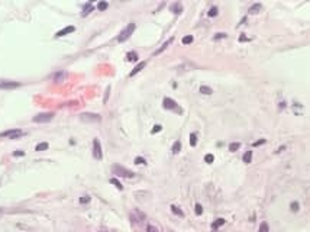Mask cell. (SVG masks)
I'll use <instances>...</instances> for the list:
<instances>
[{"label":"cell","mask_w":310,"mask_h":232,"mask_svg":"<svg viewBox=\"0 0 310 232\" xmlns=\"http://www.w3.org/2000/svg\"><path fill=\"white\" fill-rule=\"evenodd\" d=\"M93 10V5L92 3H86L84 5V7H83V13H81V16H87V15L90 13Z\"/></svg>","instance_id":"cell-14"},{"label":"cell","mask_w":310,"mask_h":232,"mask_svg":"<svg viewBox=\"0 0 310 232\" xmlns=\"http://www.w3.org/2000/svg\"><path fill=\"white\" fill-rule=\"evenodd\" d=\"M261 144H265V139H259L257 142H254V146H258V145H261Z\"/></svg>","instance_id":"cell-38"},{"label":"cell","mask_w":310,"mask_h":232,"mask_svg":"<svg viewBox=\"0 0 310 232\" xmlns=\"http://www.w3.org/2000/svg\"><path fill=\"white\" fill-rule=\"evenodd\" d=\"M15 157H22V155H25V153L23 151H16V153H13Z\"/></svg>","instance_id":"cell-39"},{"label":"cell","mask_w":310,"mask_h":232,"mask_svg":"<svg viewBox=\"0 0 310 232\" xmlns=\"http://www.w3.org/2000/svg\"><path fill=\"white\" fill-rule=\"evenodd\" d=\"M194 210H196V213H197V215H202V213H203V207H202V205H200V203H197V205L194 206Z\"/></svg>","instance_id":"cell-31"},{"label":"cell","mask_w":310,"mask_h":232,"mask_svg":"<svg viewBox=\"0 0 310 232\" xmlns=\"http://www.w3.org/2000/svg\"><path fill=\"white\" fill-rule=\"evenodd\" d=\"M223 38H226V33H216V35H215V41L216 39H223Z\"/></svg>","instance_id":"cell-33"},{"label":"cell","mask_w":310,"mask_h":232,"mask_svg":"<svg viewBox=\"0 0 310 232\" xmlns=\"http://www.w3.org/2000/svg\"><path fill=\"white\" fill-rule=\"evenodd\" d=\"M180 151H181V142H180V141H175V142H174V145H172V153L178 154Z\"/></svg>","instance_id":"cell-17"},{"label":"cell","mask_w":310,"mask_h":232,"mask_svg":"<svg viewBox=\"0 0 310 232\" xmlns=\"http://www.w3.org/2000/svg\"><path fill=\"white\" fill-rule=\"evenodd\" d=\"M200 93H202V94H212V93H213V90H212L210 87H207V86H202V87H200Z\"/></svg>","instance_id":"cell-20"},{"label":"cell","mask_w":310,"mask_h":232,"mask_svg":"<svg viewBox=\"0 0 310 232\" xmlns=\"http://www.w3.org/2000/svg\"><path fill=\"white\" fill-rule=\"evenodd\" d=\"M18 87H20V83H18V81L0 80V89H3V90H12V89H18Z\"/></svg>","instance_id":"cell-6"},{"label":"cell","mask_w":310,"mask_h":232,"mask_svg":"<svg viewBox=\"0 0 310 232\" xmlns=\"http://www.w3.org/2000/svg\"><path fill=\"white\" fill-rule=\"evenodd\" d=\"M0 212H2V209H0Z\"/></svg>","instance_id":"cell-42"},{"label":"cell","mask_w":310,"mask_h":232,"mask_svg":"<svg viewBox=\"0 0 310 232\" xmlns=\"http://www.w3.org/2000/svg\"><path fill=\"white\" fill-rule=\"evenodd\" d=\"M100 232H106V231H100Z\"/></svg>","instance_id":"cell-41"},{"label":"cell","mask_w":310,"mask_h":232,"mask_svg":"<svg viewBox=\"0 0 310 232\" xmlns=\"http://www.w3.org/2000/svg\"><path fill=\"white\" fill-rule=\"evenodd\" d=\"M23 135L20 129H10V131H5L0 133V138H9V139H18Z\"/></svg>","instance_id":"cell-4"},{"label":"cell","mask_w":310,"mask_h":232,"mask_svg":"<svg viewBox=\"0 0 310 232\" xmlns=\"http://www.w3.org/2000/svg\"><path fill=\"white\" fill-rule=\"evenodd\" d=\"M181 42H183L184 45H188V44H192V42H193V36H192V35H187V36H184V38H183V41H181Z\"/></svg>","instance_id":"cell-22"},{"label":"cell","mask_w":310,"mask_h":232,"mask_svg":"<svg viewBox=\"0 0 310 232\" xmlns=\"http://www.w3.org/2000/svg\"><path fill=\"white\" fill-rule=\"evenodd\" d=\"M225 224V219H216V220H215V222H213V224H212V228H213V229H216V228H219V226H222Z\"/></svg>","instance_id":"cell-19"},{"label":"cell","mask_w":310,"mask_h":232,"mask_svg":"<svg viewBox=\"0 0 310 232\" xmlns=\"http://www.w3.org/2000/svg\"><path fill=\"white\" fill-rule=\"evenodd\" d=\"M109 92H110V87H107L106 89V96H105V103L107 102V99H109Z\"/></svg>","instance_id":"cell-40"},{"label":"cell","mask_w":310,"mask_h":232,"mask_svg":"<svg viewBox=\"0 0 310 232\" xmlns=\"http://www.w3.org/2000/svg\"><path fill=\"white\" fill-rule=\"evenodd\" d=\"M171 210H172V213H175V215H178V216H183V212H181V210L178 209L177 206L172 205V206H171Z\"/></svg>","instance_id":"cell-29"},{"label":"cell","mask_w":310,"mask_h":232,"mask_svg":"<svg viewBox=\"0 0 310 232\" xmlns=\"http://www.w3.org/2000/svg\"><path fill=\"white\" fill-rule=\"evenodd\" d=\"M80 202H81V203H88V202H90V196H83V197L80 199Z\"/></svg>","instance_id":"cell-35"},{"label":"cell","mask_w":310,"mask_h":232,"mask_svg":"<svg viewBox=\"0 0 310 232\" xmlns=\"http://www.w3.org/2000/svg\"><path fill=\"white\" fill-rule=\"evenodd\" d=\"M146 232H159V231H158V229H157V228H155V226L149 225V226H148V228H146Z\"/></svg>","instance_id":"cell-34"},{"label":"cell","mask_w":310,"mask_h":232,"mask_svg":"<svg viewBox=\"0 0 310 232\" xmlns=\"http://www.w3.org/2000/svg\"><path fill=\"white\" fill-rule=\"evenodd\" d=\"M74 29H75L74 26H65L64 29H61V31H58V32L55 33V36H57V38H61V36H65V35H68V33L74 32Z\"/></svg>","instance_id":"cell-9"},{"label":"cell","mask_w":310,"mask_h":232,"mask_svg":"<svg viewBox=\"0 0 310 232\" xmlns=\"http://www.w3.org/2000/svg\"><path fill=\"white\" fill-rule=\"evenodd\" d=\"M172 41H174V38H170V39L167 41V42H165V44H164V45H162V46H161L159 49H157V51L154 52V55H158V54H161V52H162V51H165V49H167V46L170 45V44H171Z\"/></svg>","instance_id":"cell-13"},{"label":"cell","mask_w":310,"mask_h":232,"mask_svg":"<svg viewBox=\"0 0 310 232\" xmlns=\"http://www.w3.org/2000/svg\"><path fill=\"white\" fill-rule=\"evenodd\" d=\"M135 28H136V25L133 23V22H131V23H128V26L122 31V32L119 33L118 36V41L119 42H125L126 39H129L131 38V35L133 33V31H135Z\"/></svg>","instance_id":"cell-2"},{"label":"cell","mask_w":310,"mask_h":232,"mask_svg":"<svg viewBox=\"0 0 310 232\" xmlns=\"http://www.w3.org/2000/svg\"><path fill=\"white\" fill-rule=\"evenodd\" d=\"M145 66H146V62H145V61H141V62H139L138 66H136V67H135V68L132 70V71H131V74H129V76H131V77H133L135 74H138L139 71H141V70H142V68H144Z\"/></svg>","instance_id":"cell-10"},{"label":"cell","mask_w":310,"mask_h":232,"mask_svg":"<svg viewBox=\"0 0 310 232\" xmlns=\"http://www.w3.org/2000/svg\"><path fill=\"white\" fill-rule=\"evenodd\" d=\"M52 118H54L52 112H46V113H39V115L33 116L32 120L33 122H36V123H45V122H49Z\"/></svg>","instance_id":"cell-5"},{"label":"cell","mask_w":310,"mask_h":232,"mask_svg":"<svg viewBox=\"0 0 310 232\" xmlns=\"http://www.w3.org/2000/svg\"><path fill=\"white\" fill-rule=\"evenodd\" d=\"M259 232H270V228H268V224H267V222H262V224H261Z\"/></svg>","instance_id":"cell-24"},{"label":"cell","mask_w":310,"mask_h":232,"mask_svg":"<svg viewBox=\"0 0 310 232\" xmlns=\"http://www.w3.org/2000/svg\"><path fill=\"white\" fill-rule=\"evenodd\" d=\"M213 160H215V157H213L212 154H207V155L205 157V161L207 163V164H212V163H213Z\"/></svg>","instance_id":"cell-30"},{"label":"cell","mask_w":310,"mask_h":232,"mask_svg":"<svg viewBox=\"0 0 310 232\" xmlns=\"http://www.w3.org/2000/svg\"><path fill=\"white\" fill-rule=\"evenodd\" d=\"M110 183L116 186V187H118L119 190H122V189H123V186L120 184V183H119V180H118V179H115V177H113V179H110Z\"/></svg>","instance_id":"cell-25"},{"label":"cell","mask_w":310,"mask_h":232,"mask_svg":"<svg viewBox=\"0 0 310 232\" xmlns=\"http://www.w3.org/2000/svg\"><path fill=\"white\" fill-rule=\"evenodd\" d=\"M135 164H146V161L142 157H136L135 158Z\"/></svg>","instance_id":"cell-32"},{"label":"cell","mask_w":310,"mask_h":232,"mask_svg":"<svg viewBox=\"0 0 310 232\" xmlns=\"http://www.w3.org/2000/svg\"><path fill=\"white\" fill-rule=\"evenodd\" d=\"M80 119L83 122H99L100 116L94 115V113H83V115H80Z\"/></svg>","instance_id":"cell-8"},{"label":"cell","mask_w":310,"mask_h":232,"mask_svg":"<svg viewBox=\"0 0 310 232\" xmlns=\"http://www.w3.org/2000/svg\"><path fill=\"white\" fill-rule=\"evenodd\" d=\"M93 157L96 160H102L103 153H102V145H100V141L97 138L93 141Z\"/></svg>","instance_id":"cell-7"},{"label":"cell","mask_w":310,"mask_h":232,"mask_svg":"<svg viewBox=\"0 0 310 232\" xmlns=\"http://www.w3.org/2000/svg\"><path fill=\"white\" fill-rule=\"evenodd\" d=\"M112 171L113 174H116V176H119V177H126V179H132L133 176V171H131V170H128V168H125V167L119 166V164H115V166H112Z\"/></svg>","instance_id":"cell-1"},{"label":"cell","mask_w":310,"mask_h":232,"mask_svg":"<svg viewBox=\"0 0 310 232\" xmlns=\"http://www.w3.org/2000/svg\"><path fill=\"white\" fill-rule=\"evenodd\" d=\"M209 16H210V18H213V16H216V15H218V7L216 6H213V7H210V10H209Z\"/></svg>","instance_id":"cell-28"},{"label":"cell","mask_w":310,"mask_h":232,"mask_svg":"<svg viewBox=\"0 0 310 232\" xmlns=\"http://www.w3.org/2000/svg\"><path fill=\"white\" fill-rule=\"evenodd\" d=\"M242 160H244V163H246V164H249L252 161V151H246V153L244 154V157H242Z\"/></svg>","instance_id":"cell-16"},{"label":"cell","mask_w":310,"mask_h":232,"mask_svg":"<svg viewBox=\"0 0 310 232\" xmlns=\"http://www.w3.org/2000/svg\"><path fill=\"white\" fill-rule=\"evenodd\" d=\"M239 146H241V144H239V142H232L231 145H229V151L235 153V151H238V150H239Z\"/></svg>","instance_id":"cell-21"},{"label":"cell","mask_w":310,"mask_h":232,"mask_svg":"<svg viewBox=\"0 0 310 232\" xmlns=\"http://www.w3.org/2000/svg\"><path fill=\"white\" fill-rule=\"evenodd\" d=\"M126 60H128V61H136V60H138V54L135 52V51L128 52V54H126Z\"/></svg>","instance_id":"cell-15"},{"label":"cell","mask_w":310,"mask_h":232,"mask_svg":"<svg viewBox=\"0 0 310 232\" xmlns=\"http://www.w3.org/2000/svg\"><path fill=\"white\" fill-rule=\"evenodd\" d=\"M48 142H41V144H38L36 145V148H35V151H45V150H48Z\"/></svg>","instance_id":"cell-18"},{"label":"cell","mask_w":310,"mask_h":232,"mask_svg":"<svg viewBox=\"0 0 310 232\" xmlns=\"http://www.w3.org/2000/svg\"><path fill=\"white\" fill-rule=\"evenodd\" d=\"M298 203L297 202H291L290 203V209H291V212H298Z\"/></svg>","instance_id":"cell-26"},{"label":"cell","mask_w":310,"mask_h":232,"mask_svg":"<svg viewBox=\"0 0 310 232\" xmlns=\"http://www.w3.org/2000/svg\"><path fill=\"white\" fill-rule=\"evenodd\" d=\"M107 6H109V3H107V2H100L99 5H97V9H99V10H106V9H107Z\"/></svg>","instance_id":"cell-27"},{"label":"cell","mask_w":310,"mask_h":232,"mask_svg":"<svg viewBox=\"0 0 310 232\" xmlns=\"http://www.w3.org/2000/svg\"><path fill=\"white\" fill-rule=\"evenodd\" d=\"M162 106H164L165 109H168V110H175V112L181 113V109L178 107L177 102L170 99V97H164V100H162Z\"/></svg>","instance_id":"cell-3"},{"label":"cell","mask_w":310,"mask_h":232,"mask_svg":"<svg viewBox=\"0 0 310 232\" xmlns=\"http://www.w3.org/2000/svg\"><path fill=\"white\" fill-rule=\"evenodd\" d=\"M161 129H162V126H161V125H155V126H154V129H152V132H154V133H155V132H159Z\"/></svg>","instance_id":"cell-36"},{"label":"cell","mask_w":310,"mask_h":232,"mask_svg":"<svg viewBox=\"0 0 310 232\" xmlns=\"http://www.w3.org/2000/svg\"><path fill=\"white\" fill-rule=\"evenodd\" d=\"M246 41H251V39H249V38H246L245 35H241V36H239V42H246Z\"/></svg>","instance_id":"cell-37"},{"label":"cell","mask_w":310,"mask_h":232,"mask_svg":"<svg viewBox=\"0 0 310 232\" xmlns=\"http://www.w3.org/2000/svg\"><path fill=\"white\" fill-rule=\"evenodd\" d=\"M261 9H262V5H261V3H255V5H252V6L249 7V13L257 15L261 12Z\"/></svg>","instance_id":"cell-11"},{"label":"cell","mask_w":310,"mask_h":232,"mask_svg":"<svg viewBox=\"0 0 310 232\" xmlns=\"http://www.w3.org/2000/svg\"><path fill=\"white\" fill-rule=\"evenodd\" d=\"M196 144H197V135H196V133H192V135H190V145L196 146Z\"/></svg>","instance_id":"cell-23"},{"label":"cell","mask_w":310,"mask_h":232,"mask_svg":"<svg viewBox=\"0 0 310 232\" xmlns=\"http://www.w3.org/2000/svg\"><path fill=\"white\" fill-rule=\"evenodd\" d=\"M171 12H174L175 15H180L181 12H183V6H181V3H174V5H171Z\"/></svg>","instance_id":"cell-12"}]
</instances>
